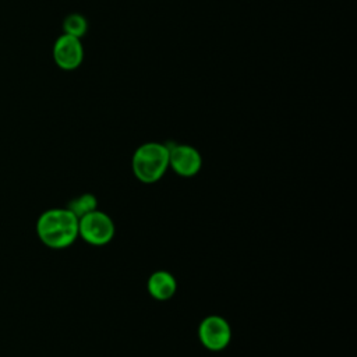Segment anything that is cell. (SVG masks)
Wrapping results in <instances>:
<instances>
[{"mask_svg": "<svg viewBox=\"0 0 357 357\" xmlns=\"http://www.w3.org/2000/svg\"><path fill=\"white\" fill-rule=\"evenodd\" d=\"M36 233L50 248L70 247L78 238V218L68 208L47 209L38 218Z\"/></svg>", "mask_w": 357, "mask_h": 357, "instance_id": "6da1fadb", "label": "cell"}, {"mask_svg": "<svg viewBox=\"0 0 357 357\" xmlns=\"http://www.w3.org/2000/svg\"><path fill=\"white\" fill-rule=\"evenodd\" d=\"M131 167L134 176L145 183L159 181L169 169V146L160 142H145L132 155Z\"/></svg>", "mask_w": 357, "mask_h": 357, "instance_id": "7a4b0ae2", "label": "cell"}, {"mask_svg": "<svg viewBox=\"0 0 357 357\" xmlns=\"http://www.w3.org/2000/svg\"><path fill=\"white\" fill-rule=\"evenodd\" d=\"M116 233L114 222L102 211H92L78 219V237L91 245L109 244Z\"/></svg>", "mask_w": 357, "mask_h": 357, "instance_id": "3957f363", "label": "cell"}, {"mask_svg": "<svg viewBox=\"0 0 357 357\" xmlns=\"http://www.w3.org/2000/svg\"><path fill=\"white\" fill-rule=\"evenodd\" d=\"M198 339L211 351L226 349L231 340V328L220 315L205 317L198 326Z\"/></svg>", "mask_w": 357, "mask_h": 357, "instance_id": "277c9868", "label": "cell"}, {"mask_svg": "<svg viewBox=\"0 0 357 357\" xmlns=\"http://www.w3.org/2000/svg\"><path fill=\"white\" fill-rule=\"evenodd\" d=\"M169 146V167L181 177H192L202 167L201 153L187 144H172Z\"/></svg>", "mask_w": 357, "mask_h": 357, "instance_id": "5b68a950", "label": "cell"}, {"mask_svg": "<svg viewBox=\"0 0 357 357\" xmlns=\"http://www.w3.org/2000/svg\"><path fill=\"white\" fill-rule=\"evenodd\" d=\"M53 60L64 71L78 68L84 60V47L79 38L63 33L53 45Z\"/></svg>", "mask_w": 357, "mask_h": 357, "instance_id": "8992f818", "label": "cell"}, {"mask_svg": "<svg viewBox=\"0 0 357 357\" xmlns=\"http://www.w3.org/2000/svg\"><path fill=\"white\" fill-rule=\"evenodd\" d=\"M148 291L158 301L172 298L177 290L176 278L167 271H155L148 279Z\"/></svg>", "mask_w": 357, "mask_h": 357, "instance_id": "52a82bcc", "label": "cell"}, {"mask_svg": "<svg viewBox=\"0 0 357 357\" xmlns=\"http://www.w3.org/2000/svg\"><path fill=\"white\" fill-rule=\"evenodd\" d=\"M66 208H68L79 219L81 216L98 209V199L93 194H89V192L81 194V195L75 197L74 199H71L68 206H66Z\"/></svg>", "mask_w": 357, "mask_h": 357, "instance_id": "ba28073f", "label": "cell"}, {"mask_svg": "<svg viewBox=\"0 0 357 357\" xmlns=\"http://www.w3.org/2000/svg\"><path fill=\"white\" fill-rule=\"evenodd\" d=\"M88 29V22L84 15L73 13L67 15L63 21V31L66 35L74 36V38H81L85 35Z\"/></svg>", "mask_w": 357, "mask_h": 357, "instance_id": "9c48e42d", "label": "cell"}]
</instances>
